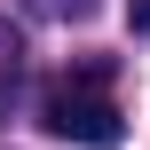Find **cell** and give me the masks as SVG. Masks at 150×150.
<instances>
[{"instance_id": "cell-1", "label": "cell", "mask_w": 150, "mask_h": 150, "mask_svg": "<svg viewBox=\"0 0 150 150\" xmlns=\"http://www.w3.org/2000/svg\"><path fill=\"white\" fill-rule=\"evenodd\" d=\"M40 127H47L55 142H79V150H119L127 142V111L111 103V63H87L79 79L47 87Z\"/></svg>"}, {"instance_id": "cell-2", "label": "cell", "mask_w": 150, "mask_h": 150, "mask_svg": "<svg viewBox=\"0 0 150 150\" xmlns=\"http://www.w3.org/2000/svg\"><path fill=\"white\" fill-rule=\"evenodd\" d=\"M16 87H24V32H16L8 8H0V111L16 103Z\"/></svg>"}, {"instance_id": "cell-3", "label": "cell", "mask_w": 150, "mask_h": 150, "mask_svg": "<svg viewBox=\"0 0 150 150\" xmlns=\"http://www.w3.org/2000/svg\"><path fill=\"white\" fill-rule=\"evenodd\" d=\"M32 8H40V16H87L95 0H32Z\"/></svg>"}, {"instance_id": "cell-4", "label": "cell", "mask_w": 150, "mask_h": 150, "mask_svg": "<svg viewBox=\"0 0 150 150\" xmlns=\"http://www.w3.org/2000/svg\"><path fill=\"white\" fill-rule=\"evenodd\" d=\"M127 32H142V40H150V0H127Z\"/></svg>"}]
</instances>
